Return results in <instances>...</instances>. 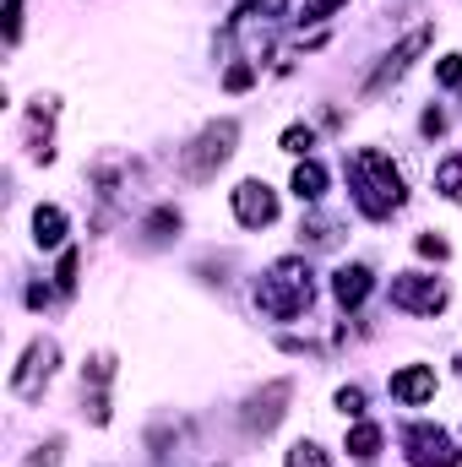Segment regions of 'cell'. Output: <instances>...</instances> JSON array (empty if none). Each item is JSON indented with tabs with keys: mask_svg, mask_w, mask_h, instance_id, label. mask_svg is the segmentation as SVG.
<instances>
[{
	"mask_svg": "<svg viewBox=\"0 0 462 467\" xmlns=\"http://www.w3.org/2000/svg\"><path fill=\"white\" fill-rule=\"evenodd\" d=\"M348 185H353V207L370 218V223H386L403 202H408V185H403V169L375 152V147H359L348 158Z\"/></svg>",
	"mask_w": 462,
	"mask_h": 467,
	"instance_id": "cell-1",
	"label": "cell"
},
{
	"mask_svg": "<svg viewBox=\"0 0 462 467\" xmlns=\"http://www.w3.org/2000/svg\"><path fill=\"white\" fill-rule=\"evenodd\" d=\"M310 299H316V283H310V266H305L299 255L272 261L267 277L256 283V305H261V316H272V321H294V316H305Z\"/></svg>",
	"mask_w": 462,
	"mask_h": 467,
	"instance_id": "cell-2",
	"label": "cell"
},
{
	"mask_svg": "<svg viewBox=\"0 0 462 467\" xmlns=\"http://www.w3.org/2000/svg\"><path fill=\"white\" fill-rule=\"evenodd\" d=\"M234 141H239V125H234V119H213V125H207V130L180 152V174H185L191 185H207V180L229 163Z\"/></svg>",
	"mask_w": 462,
	"mask_h": 467,
	"instance_id": "cell-3",
	"label": "cell"
},
{
	"mask_svg": "<svg viewBox=\"0 0 462 467\" xmlns=\"http://www.w3.org/2000/svg\"><path fill=\"white\" fill-rule=\"evenodd\" d=\"M55 364H60V348H55L49 337H33V343H27V353H22V364L11 369V397H22V402L44 397V386H49Z\"/></svg>",
	"mask_w": 462,
	"mask_h": 467,
	"instance_id": "cell-4",
	"label": "cell"
},
{
	"mask_svg": "<svg viewBox=\"0 0 462 467\" xmlns=\"http://www.w3.org/2000/svg\"><path fill=\"white\" fill-rule=\"evenodd\" d=\"M446 299H452V294H446L441 277H425V272H403V277H392V305L408 310V316H441Z\"/></svg>",
	"mask_w": 462,
	"mask_h": 467,
	"instance_id": "cell-5",
	"label": "cell"
},
{
	"mask_svg": "<svg viewBox=\"0 0 462 467\" xmlns=\"http://www.w3.org/2000/svg\"><path fill=\"white\" fill-rule=\"evenodd\" d=\"M430 38H436V27H414V33H403V44H397V49H392V55H386L375 71H370V82H364V99H381V93H386V88H392V82H397L408 66H414V55H425V49H430Z\"/></svg>",
	"mask_w": 462,
	"mask_h": 467,
	"instance_id": "cell-6",
	"label": "cell"
},
{
	"mask_svg": "<svg viewBox=\"0 0 462 467\" xmlns=\"http://www.w3.org/2000/svg\"><path fill=\"white\" fill-rule=\"evenodd\" d=\"M403 446H408V462L414 467H457L462 462V451L452 446V435L441 424H414L403 435Z\"/></svg>",
	"mask_w": 462,
	"mask_h": 467,
	"instance_id": "cell-7",
	"label": "cell"
},
{
	"mask_svg": "<svg viewBox=\"0 0 462 467\" xmlns=\"http://www.w3.org/2000/svg\"><path fill=\"white\" fill-rule=\"evenodd\" d=\"M234 218H239L245 229H267V223L278 218V196H272L261 180H239V185H234Z\"/></svg>",
	"mask_w": 462,
	"mask_h": 467,
	"instance_id": "cell-8",
	"label": "cell"
},
{
	"mask_svg": "<svg viewBox=\"0 0 462 467\" xmlns=\"http://www.w3.org/2000/svg\"><path fill=\"white\" fill-rule=\"evenodd\" d=\"M289 391H294L289 380H272V386H267L261 397H250V413H245V430H261V435H267V430H272V424L283 419V402H289Z\"/></svg>",
	"mask_w": 462,
	"mask_h": 467,
	"instance_id": "cell-9",
	"label": "cell"
},
{
	"mask_svg": "<svg viewBox=\"0 0 462 467\" xmlns=\"http://www.w3.org/2000/svg\"><path fill=\"white\" fill-rule=\"evenodd\" d=\"M392 397H397V402H425V397H436V369H430V364L397 369V375H392Z\"/></svg>",
	"mask_w": 462,
	"mask_h": 467,
	"instance_id": "cell-10",
	"label": "cell"
},
{
	"mask_svg": "<svg viewBox=\"0 0 462 467\" xmlns=\"http://www.w3.org/2000/svg\"><path fill=\"white\" fill-rule=\"evenodd\" d=\"M332 294H338L343 310H359L364 294H370V272H364V266H338V272H332Z\"/></svg>",
	"mask_w": 462,
	"mask_h": 467,
	"instance_id": "cell-11",
	"label": "cell"
},
{
	"mask_svg": "<svg viewBox=\"0 0 462 467\" xmlns=\"http://www.w3.org/2000/svg\"><path fill=\"white\" fill-rule=\"evenodd\" d=\"M294 196H299V202H321V196H327V169H321L316 158H305V163L294 169Z\"/></svg>",
	"mask_w": 462,
	"mask_h": 467,
	"instance_id": "cell-12",
	"label": "cell"
},
{
	"mask_svg": "<svg viewBox=\"0 0 462 467\" xmlns=\"http://www.w3.org/2000/svg\"><path fill=\"white\" fill-rule=\"evenodd\" d=\"M33 239H38L44 250H55V244L66 239V213H60V207H38V213H33Z\"/></svg>",
	"mask_w": 462,
	"mask_h": 467,
	"instance_id": "cell-13",
	"label": "cell"
},
{
	"mask_svg": "<svg viewBox=\"0 0 462 467\" xmlns=\"http://www.w3.org/2000/svg\"><path fill=\"white\" fill-rule=\"evenodd\" d=\"M436 191H441L446 202H462V152L441 158V169H436Z\"/></svg>",
	"mask_w": 462,
	"mask_h": 467,
	"instance_id": "cell-14",
	"label": "cell"
},
{
	"mask_svg": "<svg viewBox=\"0 0 462 467\" xmlns=\"http://www.w3.org/2000/svg\"><path fill=\"white\" fill-rule=\"evenodd\" d=\"M375 451H381V430H375V424H353V430H348V457L370 462Z\"/></svg>",
	"mask_w": 462,
	"mask_h": 467,
	"instance_id": "cell-15",
	"label": "cell"
},
{
	"mask_svg": "<svg viewBox=\"0 0 462 467\" xmlns=\"http://www.w3.org/2000/svg\"><path fill=\"white\" fill-rule=\"evenodd\" d=\"M310 147H316V130H310V125H289V130H283V152L310 158Z\"/></svg>",
	"mask_w": 462,
	"mask_h": 467,
	"instance_id": "cell-16",
	"label": "cell"
},
{
	"mask_svg": "<svg viewBox=\"0 0 462 467\" xmlns=\"http://www.w3.org/2000/svg\"><path fill=\"white\" fill-rule=\"evenodd\" d=\"M289 467H332V462H327V451H321V446L299 441V446H289Z\"/></svg>",
	"mask_w": 462,
	"mask_h": 467,
	"instance_id": "cell-17",
	"label": "cell"
},
{
	"mask_svg": "<svg viewBox=\"0 0 462 467\" xmlns=\"http://www.w3.org/2000/svg\"><path fill=\"white\" fill-rule=\"evenodd\" d=\"M60 457H66V441L55 435V441H44V446L27 457V467H60Z\"/></svg>",
	"mask_w": 462,
	"mask_h": 467,
	"instance_id": "cell-18",
	"label": "cell"
},
{
	"mask_svg": "<svg viewBox=\"0 0 462 467\" xmlns=\"http://www.w3.org/2000/svg\"><path fill=\"white\" fill-rule=\"evenodd\" d=\"M250 82H256V66H250V60H239V66L224 71V88H229V93H245Z\"/></svg>",
	"mask_w": 462,
	"mask_h": 467,
	"instance_id": "cell-19",
	"label": "cell"
},
{
	"mask_svg": "<svg viewBox=\"0 0 462 467\" xmlns=\"http://www.w3.org/2000/svg\"><path fill=\"white\" fill-rule=\"evenodd\" d=\"M436 82H441V88H462V55H446V60L436 66Z\"/></svg>",
	"mask_w": 462,
	"mask_h": 467,
	"instance_id": "cell-20",
	"label": "cell"
},
{
	"mask_svg": "<svg viewBox=\"0 0 462 467\" xmlns=\"http://www.w3.org/2000/svg\"><path fill=\"white\" fill-rule=\"evenodd\" d=\"M299 234H310V244H338V223H327V218H310Z\"/></svg>",
	"mask_w": 462,
	"mask_h": 467,
	"instance_id": "cell-21",
	"label": "cell"
},
{
	"mask_svg": "<svg viewBox=\"0 0 462 467\" xmlns=\"http://www.w3.org/2000/svg\"><path fill=\"white\" fill-rule=\"evenodd\" d=\"M338 408H343L348 419H359V413H364V391H359V386H343V391H338Z\"/></svg>",
	"mask_w": 462,
	"mask_h": 467,
	"instance_id": "cell-22",
	"label": "cell"
},
{
	"mask_svg": "<svg viewBox=\"0 0 462 467\" xmlns=\"http://www.w3.org/2000/svg\"><path fill=\"white\" fill-rule=\"evenodd\" d=\"M55 283H60V294H71V288H77V250H66V255H60V277H55Z\"/></svg>",
	"mask_w": 462,
	"mask_h": 467,
	"instance_id": "cell-23",
	"label": "cell"
},
{
	"mask_svg": "<svg viewBox=\"0 0 462 467\" xmlns=\"http://www.w3.org/2000/svg\"><path fill=\"white\" fill-rule=\"evenodd\" d=\"M338 5H343V0H310V5L299 11V22H327V16H332Z\"/></svg>",
	"mask_w": 462,
	"mask_h": 467,
	"instance_id": "cell-24",
	"label": "cell"
},
{
	"mask_svg": "<svg viewBox=\"0 0 462 467\" xmlns=\"http://www.w3.org/2000/svg\"><path fill=\"white\" fill-rule=\"evenodd\" d=\"M5 38H22V0H5Z\"/></svg>",
	"mask_w": 462,
	"mask_h": 467,
	"instance_id": "cell-25",
	"label": "cell"
},
{
	"mask_svg": "<svg viewBox=\"0 0 462 467\" xmlns=\"http://www.w3.org/2000/svg\"><path fill=\"white\" fill-rule=\"evenodd\" d=\"M446 250H452V244H446L441 234H425V239H419V255H436V261H446Z\"/></svg>",
	"mask_w": 462,
	"mask_h": 467,
	"instance_id": "cell-26",
	"label": "cell"
},
{
	"mask_svg": "<svg viewBox=\"0 0 462 467\" xmlns=\"http://www.w3.org/2000/svg\"><path fill=\"white\" fill-rule=\"evenodd\" d=\"M419 125H425V136H441V130H446V115H441V109H425Z\"/></svg>",
	"mask_w": 462,
	"mask_h": 467,
	"instance_id": "cell-27",
	"label": "cell"
}]
</instances>
